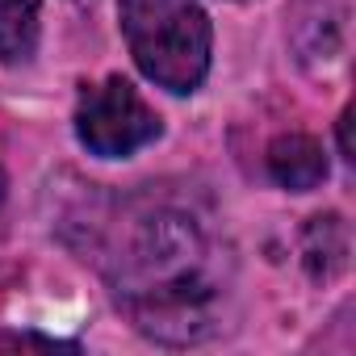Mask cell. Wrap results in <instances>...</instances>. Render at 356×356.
<instances>
[{
    "instance_id": "cell-1",
    "label": "cell",
    "mask_w": 356,
    "mask_h": 356,
    "mask_svg": "<svg viewBox=\"0 0 356 356\" xmlns=\"http://www.w3.org/2000/svg\"><path fill=\"white\" fill-rule=\"evenodd\" d=\"M118 302L134 327L159 343H206L222 323V298L231 289V260L189 214H151L138 222L113 268Z\"/></svg>"
},
{
    "instance_id": "cell-2",
    "label": "cell",
    "mask_w": 356,
    "mask_h": 356,
    "mask_svg": "<svg viewBox=\"0 0 356 356\" xmlns=\"http://www.w3.org/2000/svg\"><path fill=\"white\" fill-rule=\"evenodd\" d=\"M126 47L147 80L189 97L210 72L214 30L197 0H118Z\"/></svg>"
},
{
    "instance_id": "cell-3",
    "label": "cell",
    "mask_w": 356,
    "mask_h": 356,
    "mask_svg": "<svg viewBox=\"0 0 356 356\" xmlns=\"http://www.w3.org/2000/svg\"><path fill=\"white\" fill-rule=\"evenodd\" d=\"M159 113L138 97V88L122 76H109L97 88L80 92L76 105V134L101 159H126L138 147L159 138Z\"/></svg>"
},
{
    "instance_id": "cell-4",
    "label": "cell",
    "mask_w": 356,
    "mask_h": 356,
    "mask_svg": "<svg viewBox=\"0 0 356 356\" xmlns=\"http://www.w3.org/2000/svg\"><path fill=\"white\" fill-rule=\"evenodd\" d=\"M268 176L281 189L293 193H310L327 181V155L323 143L310 134H281L268 147Z\"/></svg>"
},
{
    "instance_id": "cell-5",
    "label": "cell",
    "mask_w": 356,
    "mask_h": 356,
    "mask_svg": "<svg viewBox=\"0 0 356 356\" xmlns=\"http://www.w3.org/2000/svg\"><path fill=\"white\" fill-rule=\"evenodd\" d=\"M302 260L314 281H331L348 268V227L339 214L310 218V227L302 235Z\"/></svg>"
},
{
    "instance_id": "cell-6",
    "label": "cell",
    "mask_w": 356,
    "mask_h": 356,
    "mask_svg": "<svg viewBox=\"0 0 356 356\" xmlns=\"http://www.w3.org/2000/svg\"><path fill=\"white\" fill-rule=\"evenodd\" d=\"M42 38L38 0H0V63H30Z\"/></svg>"
},
{
    "instance_id": "cell-7",
    "label": "cell",
    "mask_w": 356,
    "mask_h": 356,
    "mask_svg": "<svg viewBox=\"0 0 356 356\" xmlns=\"http://www.w3.org/2000/svg\"><path fill=\"white\" fill-rule=\"evenodd\" d=\"M0 348H38V352H76V343H67V339H51V335H30V331H0Z\"/></svg>"
},
{
    "instance_id": "cell-8",
    "label": "cell",
    "mask_w": 356,
    "mask_h": 356,
    "mask_svg": "<svg viewBox=\"0 0 356 356\" xmlns=\"http://www.w3.org/2000/svg\"><path fill=\"white\" fill-rule=\"evenodd\" d=\"M339 151H343V159H356L352 155V105L339 113Z\"/></svg>"
},
{
    "instance_id": "cell-9",
    "label": "cell",
    "mask_w": 356,
    "mask_h": 356,
    "mask_svg": "<svg viewBox=\"0 0 356 356\" xmlns=\"http://www.w3.org/2000/svg\"><path fill=\"white\" fill-rule=\"evenodd\" d=\"M5 189H9V181H5V172H0V202H5Z\"/></svg>"
}]
</instances>
